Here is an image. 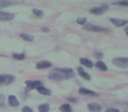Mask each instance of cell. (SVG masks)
I'll return each mask as SVG.
<instances>
[{
    "instance_id": "obj_33",
    "label": "cell",
    "mask_w": 128,
    "mask_h": 112,
    "mask_svg": "<svg viewBox=\"0 0 128 112\" xmlns=\"http://www.w3.org/2000/svg\"><path fill=\"white\" fill-rule=\"evenodd\" d=\"M124 112H127V111H124Z\"/></svg>"
},
{
    "instance_id": "obj_7",
    "label": "cell",
    "mask_w": 128,
    "mask_h": 112,
    "mask_svg": "<svg viewBox=\"0 0 128 112\" xmlns=\"http://www.w3.org/2000/svg\"><path fill=\"white\" fill-rule=\"evenodd\" d=\"M88 109H89V110H90V111H92V112H98V111H101L102 107H101V105H99L98 103H92L88 104Z\"/></svg>"
},
{
    "instance_id": "obj_22",
    "label": "cell",
    "mask_w": 128,
    "mask_h": 112,
    "mask_svg": "<svg viewBox=\"0 0 128 112\" xmlns=\"http://www.w3.org/2000/svg\"><path fill=\"white\" fill-rule=\"evenodd\" d=\"M32 12H34V14H35L36 16H39V17H41V16H43V11H40V10H38V9H32Z\"/></svg>"
},
{
    "instance_id": "obj_6",
    "label": "cell",
    "mask_w": 128,
    "mask_h": 112,
    "mask_svg": "<svg viewBox=\"0 0 128 112\" xmlns=\"http://www.w3.org/2000/svg\"><path fill=\"white\" fill-rule=\"evenodd\" d=\"M110 21L112 22L113 25H117V26H124L126 24H128V20H124V19H120V18H110Z\"/></svg>"
},
{
    "instance_id": "obj_28",
    "label": "cell",
    "mask_w": 128,
    "mask_h": 112,
    "mask_svg": "<svg viewBox=\"0 0 128 112\" xmlns=\"http://www.w3.org/2000/svg\"><path fill=\"white\" fill-rule=\"evenodd\" d=\"M41 31H42V32H49V29L48 28V27H42V28H41Z\"/></svg>"
},
{
    "instance_id": "obj_16",
    "label": "cell",
    "mask_w": 128,
    "mask_h": 112,
    "mask_svg": "<svg viewBox=\"0 0 128 112\" xmlns=\"http://www.w3.org/2000/svg\"><path fill=\"white\" fill-rule=\"evenodd\" d=\"M60 112H72V110L70 104L64 103V104H62V106L60 107Z\"/></svg>"
},
{
    "instance_id": "obj_12",
    "label": "cell",
    "mask_w": 128,
    "mask_h": 112,
    "mask_svg": "<svg viewBox=\"0 0 128 112\" xmlns=\"http://www.w3.org/2000/svg\"><path fill=\"white\" fill-rule=\"evenodd\" d=\"M79 93L82 95H90V96H98V94L95 93L94 91H91L90 89H84V88H81L79 89Z\"/></svg>"
},
{
    "instance_id": "obj_13",
    "label": "cell",
    "mask_w": 128,
    "mask_h": 112,
    "mask_svg": "<svg viewBox=\"0 0 128 112\" xmlns=\"http://www.w3.org/2000/svg\"><path fill=\"white\" fill-rule=\"evenodd\" d=\"M80 63L82 65H84V66L89 68H91L93 67L92 61H90V60L86 59V58H82V59H80Z\"/></svg>"
},
{
    "instance_id": "obj_5",
    "label": "cell",
    "mask_w": 128,
    "mask_h": 112,
    "mask_svg": "<svg viewBox=\"0 0 128 112\" xmlns=\"http://www.w3.org/2000/svg\"><path fill=\"white\" fill-rule=\"evenodd\" d=\"M107 10H108V6H101V7H96L94 8V9H91L90 12L94 15H102Z\"/></svg>"
},
{
    "instance_id": "obj_17",
    "label": "cell",
    "mask_w": 128,
    "mask_h": 112,
    "mask_svg": "<svg viewBox=\"0 0 128 112\" xmlns=\"http://www.w3.org/2000/svg\"><path fill=\"white\" fill-rule=\"evenodd\" d=\"M20 37L22 38V39H24V40L26 41H29V42H31V41H32L34 39V37L32 35H31V34H26V33H21L20 34Z\"/></svg>"
},
{
    "instance_id": "obj_32",
    "label": "cell",
    "mask_w": 128,
    "mask_h": 112,
    "mask_svg": "<svg viewBox=\"0 0 128 112\" xmlns=\"http://www.w3.org/2000/svg\"><path fill=\"white\" fill-rule=\"evenodd\" d=\"M68 101H70V102H74V103H76V100H75V99H68Z\"/></svg>"
},
{
    "instance_id": "obj_29",
    "label": "cell",
    "mask_w": 128,
    "mask_h": 112,
    "mask_svg": "<svg viewBox=\"0 0 128 112\" xmlns=\"http://www.w3.org/2000/svg\"><path fill=\"white\" fill-rule=\"evenodd\" d=\"M4 83V75H0V84Z\"/></svg>"
},
{
    "instance_id": "obj_21",
    "label": "cell",
    "mask_w": 128,
    "mask_h": 112,
    "mask_svg": "<svg viewBox=\"0 0 128 112\" xmlns=\"http://www.w3.org/2000/svg\"><path fill=\"white\" fill-rule=\"evenodd\" d=\"M11 4H12V3L8 2V1H0V9H1V8L7 7V6L11 5Z\"/></svg>"
},
{
    "instance_id": "obj_24",
    "label": "cell",
    "mask_w": 128,
    "mask_h": 112,
    "mask_svg": "<svg viewBox=\"0 0 128 112\" xmlns=\"http://www.w3.org/2000/svg\"><path fill=\"white\" fill-rule=\"evenodd\" d=\"M76 22H77V24H79V25H84V24H86V22H87V18H77Z\"/></svg>"
},
{
    "instance_id": "obj_10",
    "label": "cell",
    "mask_w": 128,
    "mask_h": 112,
    "mask_svg": "<svg viewBox=\"0 0 128 112\" xmlns=\"http://www.w3.org/2000/svg\"><path fill=\"white\" fill-rule=\"evenodd\" d=\"M8 102H9V104L12 107H17L20 105V103H18L15 96H10L9 98H8Z\"/></svg>"
},
{
    "instance_id": "obj_3",
    "label": "cell",
    "mask_w": 128,
    "mask_h": 112,
    "mask_svg": "<svg viewBox=\"0 0 128 112\" xmlns=\"http://www.w3.org/2000/svg\"><path fill=\"white\" fill-rule=\"evenodd\" d=\"M84 29L89 30V31H92V32H107V31L109 32V30H107L106 28L96 26V25H92V24H90V23L84 24Z\"/></svg>"
},
{
    "instance_id": "obj_15",
    "label": "cell",
    "mask_w": 128,
    "mask_h": 112,
    "mask_svg": "<svg viewBox=\"0 0 128 112\" xmlns=\"http://www.w3.org/2000/svg\"><path fill=\"white\" fill-rule=\"evenodd\" d=\"M95 67L96 68H98L101 71H107V67L103 61H98V62L95 64Z\"/></svg>"
},
{
    "instance_id": "obj_14",
    "label": "cell",
    "mask_w": 128,
    "mask_h": 112,
    "mask_svg": "<svg viewBox=\"0 0 128 112\" xmlns=\"http://www.w3.org/2000/svg\"><path fill=\"white\" fill-rule=\"evenodd\" d=\"M36 89H37V91L39 93H40V94H42V95H45V96H50V95H51V91H50L49 89L44 88L43 86L38 87Z\"/></svg>"
},
{
    "instance_id": "obj_1",
    "label": "cell",
    "mask_w": 128,
    "mask_h": 112,
    "mask_svg": "<svg viewBox=\"0 0 128 112\" xmlns=\"http://www.w3.org/2000/svg\"><path fill=\"white\" fill-rule=\"evenodd\" d=\"M75 76V72L70 68H54L49 73V78L54 81H63Z\"/></svg>"
},
{
    "instance_id": "obj_20",
    "label": "cell",
    "mask_w": 128,
    "mask_h": 112,
    "mask_svg": "<svg viewBox=\"0 0 128 112\" xmlns=\"http://www.w3.org/2000/svg\"><path fill=\"white\" fill-rule=\"evenodd\" d=\"M12 57L16 60H24L25 59V54L24 53H13Z\"/></svg>"
},
{
    "instance_id": "obj_2",
    "label": "cell",
    "mask_w": 128,
    "mask_h": 112,
    "mask_svg": "<svg viewBox=\"0 0 128 112\" xmlns=\"http://www.w3.org/2000/svg\"><path fill=\"white\" fill-rule=\"evenodd\" d=\"M112 63L115 66L122 68H128V58H114L112 60Z\"/></svg>"
},
{
    "instance_id": "obj_31",
    "label": "cell",
    "mask_w": 128,
    "mask_h": 112,
    "mask_svg": "<svg viewBox=\"0 0 128 112\" xmlns=\"http://www.w3.org/2000/svg\"><path fill=\"white\" fill-rule=\"evenodd\" d=\"M124 32H126V33L127 34V36H128V26H126V28H124Z\"/></svg>"
},
{
    "instance_id": "obj_23",
    "label": "cell",
    "mask_w": 128,
    "mask_h": 112,
    "mask_svg": "<svg viewBox=\"0 0 128 112\" xmlns=\"http://www.w3.org/2000/svg\"><path fill=\"white\" fill-rule=\"evenodd\" d=\"M112 4H116V5H121V6H128L127 1H120V2H114Z\"/></svg>"
},
{
    "instance_id": "obj_9",
    "label": "cell",
    "mask_w": 128,
    "mask_h": 112,
    "mask_svg": "<svg viewBox=\"0 0 128 112\" xmlns=\"http://www.w3.org/2000/svg\"><path fill=\"white\" fill-rule=\"evenodd\" d=\"M52 67V63L49 61H41L36 64V68L38 69H44V68H49Z\"/></svg>"
},
{
    "instance_id": "obj_25",
    "label": "cell",
    "mask_w": 128,
    "mask_h": 112,
    "mask_svg": "<svg viewBox=\"0 0 128 112\" xmlns=\"http://www.w3.org/2000/svg\"><path fill=\"white\" fill-rule=\"evenodd\" d=\"M22 112H34V111H32V109L29 108V107H24V108L22 109Z\"/></svg>"
},
{
    "instance_id": "obj_19",
    "label": "cell",
    "mask_w": 128,
    "mask_h": 112,
    "mask_svg": "<svg viewBox=\"0 0 128 112\" xmlns=\"http://www.w3.org/2000/svg\"><path fill=\"white\" fill-rule=\"evenodd\" d=\"M14 81V77L12 75H4V83L10 84Z\"/></svg>"
},
{
    "instance_id": "obj_11",
    "label": "cell",
    "mask_w": 128,
    "mask_h": 112,
    "mask_svg": "<svg viewBox=\"0 0 128 112\" xmlns=\"http://www.w3.org/2000/svg\"><path fill=\"white\" fill-rule=\"evenodd\" d=\"M77 70H78L79 75H80L81 77H82V78H84V80H87V81H90V75L87 73V72L84 71V70L82 69V68H79Z\"/></svg>"
},
{
    "instance_id": "obj_18",
    "label": "cell",
    "mask_w": 128,
    "mask_h": 112,
    "mask_svg": "<svg viewBox=\"0 0 128 112\" xmlns=\"http://www.w3.org/2000/svg\"><path fill=\"white\" fill-rule=\"evenodd\" d=\"M49 111V105L45 103V104H40L39 106V112H48Z\"/></svg>"
},
{
    "instance_id": "obj_30",
    "label": "cell",
    "mask_w": 128,
    "mask_h": 112,
    "mask_svg": "<svg viewBox=\"0 0 128 112\" xmlns=\"http://www.w3.org/2000/svg\"><path fill=\"white\" fill-rule=\"evenodd\" d=\"M96 55H98V58H102V57H103V54H102V53H96Z\"/></svg>"
},
{
    "instance_id": "obj_8",
    "label": "cell",
    "mask_w": 128,
    "mask_h": 112,
    "mask_svg": "<svg viewBox=\"0 0 128 112\" xmlns=\"http://www.w3.org/2000/svg\"><path fill=\"white\" fill-rule=\"evenodd\" d=\"M14 18V15L12 13H7V12H2L0 11V20L3 21H7V20H11Z\"/></svg>"
},
{
    "instance_id": "obj_26",
    "label": "cell",
    "mask_w": 128,
    "mask_h": 112,
    "mask_svg": "<svg viewBox=\"0 0 128 112\" xmlns=\"http://www.w3.org/2000/svg\"><path fill=\"white\" fill-rule=\"evenodd\" d=\"M4 101H6V99H4V95H0V105H4Z\"/></svg>"
},
{
    "instance_id": "obj_4",
    "label": "cell",
    "mask_w": 128,
    "mask_h": 112,
    "mask_svg": "<svg viewBox=\"0 0 128 112\" xmlns=\"http://www.w3.org/2000/svg\"><path fill=\"white\" fill-rule=\"evenodd\" d=\"M26 84L27 86V89H37L38 87L42 86V82L40 81H26Z\"/></svg>"
},
{
    "instance_id": "obj_27",
    "label": "cell",
    "mask_w": 128,
    "mask_h": 112,
    "mask_svg": "<svg viewBox=\"0 0 128 112\" xmlns=\"http://www.w3.org/2000/svg\"><path fill=\"white\" fill-rule=\"evenodd\" d=\"M105 112H120L118 109H114V108H110V109H108L106 110Z\"/></svg>"
}]
</instances>
